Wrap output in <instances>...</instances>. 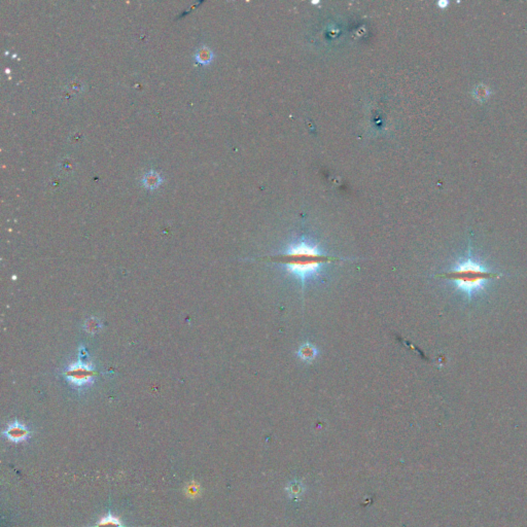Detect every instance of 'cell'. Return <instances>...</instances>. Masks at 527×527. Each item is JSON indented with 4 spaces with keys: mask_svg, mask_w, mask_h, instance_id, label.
Listing matches in <instances>:
<instances>
[{
    "mask_svg": "<svg viewBox=\"0 0 527 527\" xmlns=\"http://www.w3.org/2000/svg\"><path fill=\"white\" fill-rule=\"evenodd\" d=\"M102 326H101V323L100 321H98L97 319L95 318H91L89 319L86 324H85V330L87 333L89 334H92V335H95L97 334L100 330H101Z\"/></svg>",
    "mask_w": 527,
    "mask_h": 527,
    "instance_id": "9",
    "label": "cell"
},
{
    "mask_svg": "<svg viewBox=\"0 0 527 527\" xmlns=\"http://www.w3.org/2000/svg\"><path fill=\"white\" fill-rule=\"evenodd\" d=\"M64 377L74 389L84 390L90 388L94 383L95 378L97 377V372L91 363L80 359L78 362L70 364L66 368Z\"/></svg>",
    "mask_w": 527,
    "mask_h": 527,
    "instance_id": "3",
    "label": "cell"
},
{
    "mask_svg": "<svg viewBox=\"0 0 527 527\" xmlns=\"http://www.w3.org/2000/svg\"><path fill=\"white\" fill-rule=\"evenodd\" d=\"M196 59L197 61H199L200 63H203V64H207L209 63L210 61H212L213 59V52L212 50H210L209 48H207L206 46H203L201 47L197 53H196Z\"/></svg>",
    "mask_w": 527,
    "mask_h": 527,
    "instance_id": "8",
    "label": "cell"
},
{
    "mask_svg": "<svg viewBox=\"0 0 527 527\" xmlns=\"http://www.w3.org/2000/svg\"><path fill=\"white\" fill-rule=\"evenodd\" d=\"M262 261L283 266L290 274L304 283L308 278L318 275L324 266L341 262V259L325 254L316 245L299 242L291 245L285 253L266 257Z\"/></svg>",
    "mask_w": 527,
    "mask_h": 527,
    "instance_id": "1",
    "label": "cell"
},
{
    "mask_svg": "<svg viewBox=\"0 0 527 527\" xmlns=\"http://www.w3.org/2000/svg\"><path fill=\"white\" fill-rule=\"evenodd\" d=\"M298 356L302 361L310 363L313 360H315L316 356H318V349L311 344H304L300 347L298 351Z\"/></svg>",
    "mask_w": 527,
    "mask_h": 527,
    "instance_id": "6",
    "label": "cell"
},
{
    "mask_svg": "<svg viewBox=\"0 0 527 527\" xmlns=\"http://www.w3.org/2000/svg\"><path fill=\"white\" fill-rule=\"evenodd\" d=\"M161 183H162L161 175L155 171L148 172L143 179V184L148 189H156L157 187H159V185Z\"/></svg>",
    "mask_w": 527,
    "mask_h": 527,
    "instance_id": "7",
    "label": "cell"
},
{
    "mask_svg": "<svg viewBox=\"0 0 527 527\" xmlns=\"http://www.w3.org/2000/svg\"><path fill=\"white\" fill-rule=\"evenodd\" d=\"M93 527H125L123 522L116 516H114L111 512L103 516Z\"/></svg>",
    "mask_w": 527,
    "mask_h": 527,
    "instance_id": "5",
    "label": "cell"
},
{
    "mask_svg": "<svg viewBox=\"0 0 527 527\" xmlns=\"http://www.w3.org/2000/svg\"><path fill=\"white\" fill-rule=\"evenodd\" d=\"M438 277L449 279L467 290H473L481 286L484 281L498 278L499 274L483 270L478 265L468 262L450 272L439 274Z\"/></svg>",
    "mask_w": 527,
    "mask_h": 527,
    "instance_id": "2",
    "label": "cell"
},
{
    "mask_svg": "<svg viewBox=\"0 0 527 527\" xmlns=\"http://www.w3.org/2000/svg\"><path fill=\"white\" fill-rule=\"evenodd\" d=\"M3 435L11 442L19 444L27 441L30 438L31 431L18 420H15L14 423L10 424L8 428L4 431Z\"/></svg>",
    "mask_w": 527,
    "mask_h": 527,
    "instance_id": "4",
    "label": "cell"
}]
</instances>
